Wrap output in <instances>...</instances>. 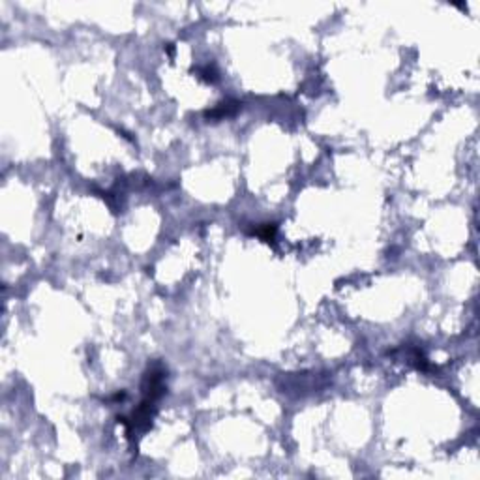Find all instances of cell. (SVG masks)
<instances>
[{
	"label": "cell",
	"instance_id": "1",
	"mask_svg": "<svg viewBox=\"0 0 480 480\" xmlns=\"http://www.w3.org/2000/svg\"><path fill=\"white\" fill-rule=\"evenodd\" d=\"M240 103L239 101H225V103H220L216 109L212 111H207V116L208 118H222V116H231L239 111Z\"/></svg>",
	"mask_w": 480,
	"mask_h": 480
},
{
	"label": "cell",
	"instance_id": "2",
	"mask_svg": "<svg viewBox=\"0 0 480 480\" xmlns=\"http://www.w3.org/2000/svg\"><path fill=\"white\" fill-rule=\"evenodd\" d=\"M255 235L259 239H263L265 242H272L274 235H276V224H263L259 229H255Z\"/></svg>",
	"mask_w": 480,
	"mask_h": 480
},
{
	"label": "cell",
	"instance_id": "3",
	"mask_svg": "<svg viewBox=\"0 0 480 480\" xmlns=\"http://www.w3.org/2000/svg\"><path fill=\"white\" fill-rule=\"evenodd\" d=\"M199 77L201 79H205V81H208V83H214V81H218V71L210 68V66H205V68H199L197 70Z\"/></svg>",
	"mask_w": 480,
	"mask_h": 480
}]
</instances>
